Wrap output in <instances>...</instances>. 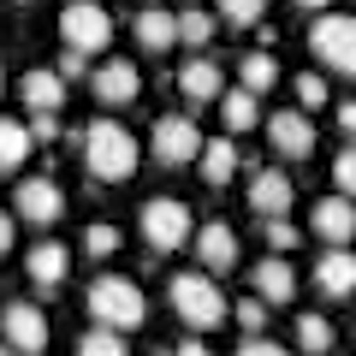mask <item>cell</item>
I'll use <instances>...</instances> for the list:
<instances>
[{
  "mask_svg": "<svg viewBox=\"0 0 356 356\" xmlns=\"http://www.w3.org/2000/svg\"><path fill=\"white\" fill-rule=\"evenodd\" d=\"M77 356H131L125 332H107V327H89L83 339H77Z\"/></svg>",
  "mask_w": 356,
  "mask_h": 356,
  "instance_id": "27",
  "label": "cell"
},
{
  "mask_svg": "<svg viewBox=\"0 0 356 356\" xmlns=\"http://www.w3.org/2000/svg\"><path fill=\"white\" fill-rule=\"evenodd\" d=\"M261 243H267L273 255H291L297 243H303V232H297L291 220H261Z\"/></svg>",
  "mask_w": 356,
  "mask_h": 356,
  "instance_id": "31",
  "label": "cell"
},
{
  "mask_svg": "<svg viewBox=\"0 0 356 356\" xmlns=\"http://www.w3.org/2000/svg\"><path fill=\"white\" fill-rule=\"evenodd\" d=\"M60 42L72 54H102V48H113V13H107L102 0H65L60 6Z\"/></svg>",
  "mask_w": 356,
  "mask_h": 356,
  "instance_id": "4",
  "label": "cell"
},
{
  "mask_svg": "<svg viewBox=\"0 0 356 356\" xmlns=\"http://www.w3.org/2000/svg\"><path fill=\"white\" fill-rule=\"evenodd\" d=\"M131 36H137V48H143V54H166V48H178V18H172V13H161V6H149V13H137Z\"/></svg>",
  "mask_w": 356,
  "mask_h": 356,
  "instance_id": "20",
  "label": "cell"
},
{
  "mask_svg": "<svg viewBox=\"0 0 356 356\" xmlns=\"http://www.w3.org/2000/svg\"><path fill=\"white\" fill-rule=\"evenodd\" d=\"M166 297H172V315L184 321L191 332H214L220 321L232 315V303H226V291L214 285V273H172V285H166Z\"/></svg>",
  "mask_w": 356,
  "mask_h": 356,
  "instance_id": "2",
  "label": "cell"
},
{
  "mask_svg": "<svg viewBox=\"0 0 356 356\" xmlns=\"http://www.w3.org/2000/svg\"><path fill=\"white\" fill-rule=\"evenodd\" d=\"M309 54L321 65H332V72L356 77V18L350 13H321L309 24Z\"/></svg>",
  "mask_w": 356,
  "mask_h": 356,
  "instance_id": "5",
  "label": "cell"
},
{
  "mask_svg": "<svg viewBox=\"0 0 356 356\" xmlns=\"http://www.w3.org/2000/svg\"><path fill=\"white\" fill-rule=\"evenodd\" d=\"M24 273H30V285H36L42 297H54L65 285V273H72V250H65L60 238H42V243H30V255H24Z\"/></svg>",
  "mask_w": 356,
  "mask_h": 356,
  "instance_id": "13",
  "label": "cell"
},
{
  "mask_svg": "<svg viewBox=\"0 0 356 356\" xmlns=\"http://www.w3.org/2000/svg\"><path fill=\"white\" fill-rule=\"evenodd\" d=\"M143 238H149V250H184V243H196V226H191V208L178 202V196H154V202H143L137 214Z\"/></svg>",
  "mask_w": 356,
  "mask_h": 356,
  "instance_id": "6",
  "label": "cell"
},
{
  "mask_svg": "<svg viewBox=\"0 0 356 356\" xmlns=\"http://www.w3.org/2000/svg\"><path fill=\"white\" fill-rule=\"evenodd\" d=\"M238 161H243V154H238V137H208L196 166H202L208 184H232V178H238Z\"/></svg>",
  "mask_w": 356,
  "mask_h": 356,
  "instance_id": "22",
  "label": "cell"
},
{
  "mask_svg": "<svg viewBox=\"0 0 356 356\" xmlns=\"http://www.w3.org/2000/svg\"><path fill=\"white\" fill-rule=\"evenodd\" d=\"M24 6H30V0H24Z\"/></svg>",
  "mask_w": 356,
  "mask_h": 356,
  "instance_id": "43",
  "label": "cell"
},
{
  "mask_svg": "<svg viewBox=\"0 0 356 356\" xmlns=\"http://www.w3.org/2000/svg\"><path fill=\"white\" fill-rule=\"evenodd\" d=\"M89 315L107 332H131V327L149 321V297H143V285L125 280V273H102V280L89 285Z\"/></svg>",
  "mask_w": 356,
  "mask_h": 356,
  "instance_id": "3",
  "label": "cell"
},
{
  "mask_svg": "<svg viewBox=\"0 0 356 356\" xmlns=\"http://www.w3.org/2000/svg\"><path fill=\"white\" fill-rule=\"evenodd\" d=\"M178 42L208 48V42H214V13H202V6H184V13H178Z\"/></svg>",
  "mask_w": 356,
  "mask_h": 356,
  "instance_id": "26",
  "label": "cell"
},
{
  "mask_svg": "<svg viewBox=\"0 0 356 356\" xmlns=\"http://www.w3.org/2000/svg\"><path fill=\"white\" fill-rule=\"evenodd\" d=\"M332 119H339V131L356 143V102H339V113H332Z\"/></svg>",
  "mask_w": 356,
  "mask_h": 356,
  "instance_id": "37",
  "label": "cell"
},
{
  "mask_svg": "<svg viewBox=\"0 0 356 356\" xmlns=\"http://www.w3.org/2000/svg\"><path fill=\"white\" fill-rule=\"evenodd\" d=\"M261 13H267V0H220V18L238 30H261Z\"/></svg>",
  "mask_w": 356,
  "mask_h": 356,
  "instance_id": "29",
  "label": "cell"
},
{
  "mask_svg": "<svg viewBox=\"0 0 356 356\" xmlns=\"http://www.w3.org/2000/svg\"><path fill=\"white\" fill-rule=\"evenodd\" d=\"M18 102H24L30 113H60L65 107V77L48 72V65H30V72L18 77Z\"/></svg>",
  "mask_w": 356,
  "mask_h": 356,
  "instance_id": "15",
  "label": "cell"
},
{
  "mask_svg": "<svg viewBox=\"0 0 356 356\" xmlns=\"http://www.w3.org/2000/svg\"><path fill=\"white\" fill-rule=\"evenodd\" d=\"M30 143H36V149H54V143H60V113H36L30 119Z\"/></svg>",
  "mask_w": 356,
  "mask_h": 356,
  "instance_id": "34",
  "label": "cell"
},
{
  "mask_svg": "<svg viewBox=\"0 0 356 356\" xmlns=\"http://www.w3.org/2000/svg\"><path fill=\"white\" fill-rule=\"evenodd\" d=\"M232 315H238V327L250 332V339H261V321H267V303H261V297H238Z\"/></svg>",
  "mask_w": 356,
  "mask_h": 356,
  "instance_id": "32",
  "label": "cell"
},
{
  "mask_svg": "<svg viewBox=\"0 0 356 356\" xmlns=\"http://www.w3.org/2000/svg\"><path fill=\"white\" fill-rule=\"evenodd\" d=\"M220 125H226V137H243V131L267 125V119H261V102H255L250 89H226V95H220Z\"/></svg>",
  "mask_w": 356,
  "mask_h": 356,
  "instance_id": "21",
  "label": "cell"
},
{
  "mask_svg": "<svg viewBox=\"0 0 356 356\" xmlns=\"http://www.w3.org/2000/svg\"><path fill=\"white\" fill-rule=\"evenodd\" d=\"M196 255H202V273H226V267H238V232H232L226 220L196 226Z\"/></svg>",
  "mask_w": 356,
  "mask_h": 356,
  "instance_id": "16",
  "label": "cell"
},
{
  "mask_svg": "<svg viewBox=\"0 0 356 356\" xmlns=\"http://www.w3.org/2000/svg\"><path fill=\"white\" fill-rule=\"evenodd\" d=\"M332 184H339V196H350V202H356V143L332 161Z\"/></svg>",
  "mask_w": 356,
  "mask_h": 356,
  "instance_id": "33",
  "label": "cell"
},
{
  "mask_svg": "<svg viewBox=\"0 0 356 356\" xmlns=\"http://www.w3.org/2000/svg\"><path fill=\"white\" fill-rule=\"evenodd\" d=\"M315 291L332 297V303L356 291V250H327V255H321V261H315Z\"/></svg>",
  "mask_w": 356,
  "mask_h": 356,
  "instance_id": "18",
  "label": "cell"
},
{
  "mask_svg": "<svg viewBox=\"0 0 356 356\" xmlns=\"http://www.w3.org/2000/svg\"><path fill=\"white\" fill-rule=\"evenodd\" d=\"M267 143H273V154H285V161H309V154H315V125H309V113H297V107H280V113H267Z\"/></svg>",
  "mask_w": 356,
  "mask_h": 356,
  "instance_id": "12",
  "label": "cell"
},
{
  "mask_svg": "<svg viewBox=\"0 0 356 356\" xmlns=\"http://www.w3.org/2000/svg\"><path fill=\"white\" fill-rule=\"evenodd\" d=\"M238 356H285V344H273V339H243Z\"/></svg>",
  "mask_w": 356,
  "mask_h": 356,
  "instance_id": "35",
  "label": "cell"
},
{
  "mask_svg": "<svg viewBox=\"0 0 356 356\" xmlns=\"http://www.w3.org/2000/svg\"><path fill=\"white\" fill-rule=\"evenodd\" d=\"M309 232H315L327 250H350V238H356V202L350 196H321L315 208H309Z\"/></svg>",
  "mask_w": 356,
  "mask_h": 356,
  "instance_id": "10",
  "label": "cell"
},
{
  "mask_svg": "<svg viewBox=\"0 0 356 356\" xmlns=\"http://www.w3.org/2000/svg\"><path fill=\"white\" fill-rule=\"evenodd\" d=\"M119 243H125V238H119V226H107V220H95V226L83 232V255H89V261H107V255H119Z\"/></svg>",
  "mask_w": 356,
  "mask_h": 356,
  "instance_id": "28",
  "label": "cell"
},
{
  "mask_svg": "<svg viewBox=\"0 0 356 356\" xmlns=\"http://www.w3.org/2000/svg\"><path fill=\"white\" fill-rule=\"evenodd\" d=\"M13 243H18V220L0 214V255H13Z\"/></svg>",
  "mask_w": 356,
  "mask_h": 356,
  "instance_id": "38",
  "label": "cell"
},
{
  "mask_svg": "<svg viewBox=\"0 0 356 356\" xmlns=\"http://www.w3.org/2000/svg\"><path fill=\"white\" fill-rule=\"evenodd\" d=\"M89 95H95L102 107H131L143 95L137 65H131V60H102L95 72H89Z\"/></svg>",
  "mask_w": 356,
  "mask_h": 356,
  "instance_id": "11",
  "label": "cell"
},
{
  "mask_svg": "<svg viewBox=\"0 0 356 356\" xmlns=\"http://www.w3.org/2000/svg\"><path fill=\"white\" fill-rule=\"evenodd\" d=\"M291 89H297V113H321V107L332 102V95H327V77H315V72H303Z\"/></svg>",
  "mask_w": 356,
  "mask_h": 356,
  "instance_id": "30",
  "label": "cell"
},
{
  "mask_svg": "<svg viewBox=\"0 0 356 356\" xmlns=\"http://www.w3.org/2000/svg\"><path fill=\"white\" fill-rule=\"evenodd\" d=\"M0 344H13L18 356H42L48 350V315L36 303H6L0 309Z\"/></svg>",
  "mask_w": 356,
  "mask_h": 356,
  "instance_id": "8",
  "label": "cell"
},
{
  "mask_svg": "<svg viewBox=\"0 0 356 356\" xmlns=\"http://www.w3.org/2000/svg\"><path fill=\"white\" fill-rule=\"evenodd\" d=\"M273 83H280V65H273V54H267V48L243 54V65H238V89H250V95H267Z\"/></svg>",
  "mask_w": 356,
  "mask_h": 356,
  "instance_id": "23",
  "label": "cell"
},
{
  "mask_svg": "<svg viewBox=\"0 0 356 356\" xmlns=\"http://www.w3.org/2000/svg\"><path fill=\"white\" fill-rule=\"evenodd\" d=\"M297 6H303V13H321V6H327V0H297Z\"/></svg>",
  "mask_w": 356,
  "mask_h": 356,
  "instance_id": "40",
  "label": "cell"
},
{
  "mask_svg": "<svg viewBox=\"0 0 356 356\" xmlns=\"http://www.w3.org/2000/svg\"><path fill=\"white\" fill-rule=\"evenodd\" d=\"M250 285H255V297H261L267 309H273V303H291V297H297V273H291V261H285V255L255 261V267H250Z\"/></svg>",
  "mask_w": 356,
  "mask_h": 356,
  "instance_id": "17",
  "label": "cell"
},
{
  "mask_svg": "<svg viewBox=\"0 0 356 356\" xmlns=\"http://www.w3.org/2000/svg\"><path fill=\"white\" fill-rule=\"evenodd\" d=\"M13 208H18V220H30V226H60L65 220V191L54 184V178H24L13 191Z\"/></svg>",
  "mask_w": 356,
  "mask_h": 356,
  "instance_id": "9",
  "label": "cell"
},
{
  "mask_svg": "<svg viewBox=\"0 0 356 356\" xmlns=\"http://www.w3.org/2000/svg\"><path fill=\"white\" fill-rule=\"evenodd\" d=\"M30 125H18V119H0V172H18V166L30 161Z\"/></svg>",
  "mask_w": 356,
  "mask_h": 356,
  "instance_id": "24",
  "label": "cell"
},
{
  "mask_svg": "<svg viewBox=\"0 0 356 356\" xmlns=\"http://www.w3.org/2000/svg\"><path fill=\"white\" fill-rule=\"evenodd\" d=\"M178 95H184L191 107L220 102V95H226V77H220V65H214V60H184V72H178Z\"/></svg>",
  "mask_w": 356,
  "mask_h": 356,
  "instance_id": "19",
  "label": "cell"
},
{
  "mask_svg": "<svg viewBox=\"0 0 356 356\" xmlns=\"http://www.w3.org/2000/svg\"><path fill=\"white\" fill-rule=\"evenodd\" d=\"M291 178L280 172V166H255L250 172V208L261 220H291Z\"/></svg>",
  "mask_w": 356,
  "mask_h": 356,
  "instance_id": "14",
  "label": "cell"
},
{
  "mask_svg": "<svg viewBox=\"0 0 356 356\" xmlns=\"http://www.w3.org/2000/svg\"><path fill=\"white\" fill-rule=\"evenodd\" d=\"M0 89H6V72H0Z\"/></svg>",
  "mask_w": 356,
  "mask_h": 356,
  "instance_id": "42",
  "label": "cell"
},
{
  "mask_svg": "<svg viewBox=\"0 0 356 356\" xmlns=\"http://www.w3.org/2000/svg\"><path fill=\"white\" fill-rule=\"evenodd\" d=\"M54 72H60V77H83V72H89V60H83V54H72V48H65Z\"/></svg>",
  "mask_w": 356,
  "mask_h": 356,
  "instance_id": "36",
  "label": "cell"
},
{
  "mask_svg": "<svg viewBox=\"0 0 356 356\" xmlns=\"http://www.w3.org/2000/svg\"><path fill=\"white\" fill-rule=\"evenodd\" d=\"M202 131H196V119L191 113H166V119H154V131H149V149H154V161L161 166H191V161H202Z\"/></svg>",
  "mask_w": 356,
  "mask_h": 356,
  "instance_id": "7",
  "label": "cell"
},
{
  "mask_svg": "<svg viewBox=\"0 0 356 356\" xmlns=\"http://www.w3.org/2000/svg\"><path fill=\"white\" fill-rule=\"evenodd\" d=\"M83 166H89V178H102V184H125V178L137 172V137H131L119 119L83 125Z\"/></svg>",
  "mask_w": 356,
  "mask_h": 356,
  "instance_id": "1",
  "label": "cell"
},
{
  "mask_svg": "<svg viewBox=\"0 0 356 356\" xmlns=\"http://www.w3.org/2000/svg\"><path fill=\"white\" fill-rule=\"evenodd\" d=\"M172 356H214V350H208V344H202V339H184V344H178V350H172Z\"/></svg>",
  "mask_w": 356,
  "mask_h": 356,
  "instance_id": "39",
  "label": "cell"
},
{
  "mask_svg": "<svg viewBox=\"0 0 356 356\" xmlns=\"http://www.w3.org/2000/svg\"><path fill=\"white\" fill-rule=\"evenodd\" d=\"M0 356H18V350H13V344H0Z\"/></svg>",
  "mask_w": 356,
  "mask_h": 356,
  "instance_id": "41",
  "label": "cell"
},
{
  "mask_svg": "<svg viewBox=\"0 0 356 356\" xmlns=\"http://www.w3.org/2000/svg\"><path fill=\"white\" fill-rule=\"evenodd\" d=\"M297 350H309V356H327V350H332L327 315H297Z\"/></svg>",
  "mask_w": 356,
  "mask_h": 356,
  "instance_id": "25",
  "label": "cell"
}]
</instances>
